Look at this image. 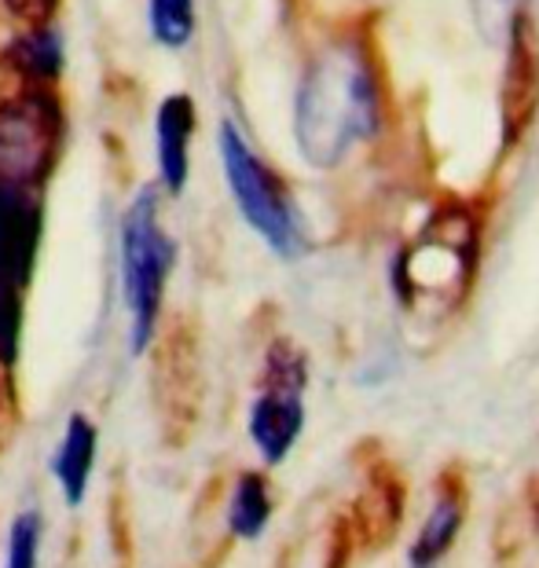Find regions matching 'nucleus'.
Here are the masks:
<instances>
[{
	"instance_id": "obj_4",
	"label": "nucleus",
	"mask_w": 539,
	"mask_h": 568,
	"mask_svg": "<svg viewBox=\"0 0 539 568\" xmlns=\"http://www.w3.org/2000/svg\"><path fill=\"white\" fill-rule=\"evenodd\" d=\"M217 143H221V165H224L227 191L235 199V210L243 213V221L254 227L261 243L275 257L297 261L308 250V243H305L302 213H297L286 184L261 162V154L250 148L238 125L224 122L217 132Z\"/></svg>"
},
{
	"instance_id": "obj_10",
	"label": "nucleus",
	"mask_w": 539,
	"mask_h": 568,
	"mask_svg": "<svg viewBox=\"0 0 539 568\" xmlns=\"http://www.w3.org/2000/svg\"><path fill=\"white\" fill-rule=\"evenodd\" d=\"M95 458H100V426L81 415V410H74L67 418V429L52 455V477L70 510H78L85 503L95 474Z\"/></svg>"
},
{
	"instance_id": "obj_20",
	"label": "nucleus",
	"mask_w": 539,
	"mask_h": 568,
	"mask_svg": "<svg viewBox=\"0 0 539 568\" xmlns=\"http://www.w3.org/2000/svg\"><path fill=\"white\" fill-rule=\"evenodd\" d=\"M0 410H4V364H0Z\"/></svg>"
},
{
	"instance_id": "obj_9",
	"label": "nucleus",
	"mask_w": 539,
	"mask_h": 568,
	"mask_svg": "<svg viewBox=\"0 0 539 568\" xmlns=\"http://www.w3.org/2000/svg\"><path fill=\"white\" fill-rule=\"evenodd\" d=\"M195 103L187 92L165 95L154 114V140H159V180L170 195H180L191 176V140H195Z\"/></svg>"
},
{
	"instance_id": "obj_3",
	"label": "nucleus",
	"mask_w": 539,
	"mask_h": 568,
	"mask_svg": "<svg viewBox=\"0 0 539 568\" xmlns=\"http://www.w3.org/2000/svg\"><path fill=\"white\" fill-rule=\"evenodd\" d=\"M118 264H122V297L129 308V348L133 356H143L159 331L165 286L176 268V243L162 227L159 195L151 187H143L122 216Z\"/></svg>"
},
{
	"instance_id": "obj_5",
	"label": "nucleus",
	"mask_w": 539,
	"mask_h": 568,
	"mask_svg": "<svg viewBox=\"0 0 539 568\" xmlns=\"http://www.w3.org/2000/svg\"><path fill=\"white\" fill-rule=\"evenodd\" d=\"M0 74H4V89H0V176L22 187H38L55 165L59 140H63V111L52 95V84L27 81L8 67Z\"/></svg>"
},
{
	"instance_id": "obj_6",
	"label": "nucleus",
	"mask_w": 539,
	"mask_h": 568,
	"mask_svg": "<svg viewBox=\"0 0 539 568\" xmlns=\"http://www.w3.org/2000/svg\"><path fill=\"white\" fill-rule=\"evenodd\" d=\"M305 389H308V359L297 345L275 342L265 356L261 393L250 404L246 429L254 440L261 463L283 466L294 444L305 433Z\"/></svg>"
},
{
	"instance_id": "obj_7",
	"label": "nucleus",
	"mask_w": 539,
	"mask_h": 568,
	"mask_svg": "<svg viewBox=\"0 0 539 568\" xmlns=\"http://www.w3.org/2000/svg\"><path fill=\"white\" fill-rule=\"evenodd\" d=\"M507 59L499 84V125L502 148L525 140L539 114V33L529 16H518L507 30Z\"/></svg>"
},
{
	"instance_id": "obj_18",
	"label": "nucleus",
	"mask_w": 539,
	"mask_h": 568,
	"mask_svg": "<svg viewBox=\"0 0 539 568\" xmlns=\"http://www.w3.org/2000/svg\"><path fill=\"white\" fill-rule=\"evenodd\" d=\"M525 4L529 0H470L474 8V22L481 30L485 41H502L510 30V22L525 16Z\"/></svg>"
},
{
	"instance_id": "obj_13",
	"label": "nucleus",
	"mask_w": 539,
	"mask_h": 568,
	"mask_svg": "<svg viewBox=\"0 0 539 568\" xmlns=\"http://www.w3.org/2000/svg\"><path fill=\"white\" fill-rule=\"evenodd\" d=\"M400 517H404V485L393 477L389 466H382L375 469L364 503H359V521H364L367 539L375 542V547H382V542H389V536L397 531Z\"/></svg>"
},
{
	"instance_id": "obj_17",
	"label": "nucleus",
	"mask_w": 539,
	"mask_h": 568,
	"mask_svg": "<svg viewBox=\"0 0 539 568\" xmlns=\"http://www.w3.org/2000/svg\"><path fill=\"white\" fill-rule=\"evenodd\" d=\"M22 342V286L0 275V364L11 367L19 359Z\"/></svg>"
},
{
	"instance_id": "obj_1",
	"label": "nucleus",
	"mask_w": 539,
	"mask_h": 568,
	"mask_svg": "<svg viewBox=\"0 0 539 568\" xmlns=\"http://www.w3.org/2000/svg\"><path fill=\"white\" fill-rule=\"evenodd\" d=\"M382 89L359 41H330L313 55L294 92V143L316 169L342 165L382 132Z\"/></svg>"
},
{
	"instance_id": "obj_21",
	"label": "nucleus",
	"mask_w": 539,
	"mask_h": 568,
	"mask_svg": "<svg viewBox=\"0 0 539 568\" xmlns=\"http://www.w3.org/2000/svg\"><path fill=\"white\" fill-rule=\"evenodd\" d=\"M536 525H539V495H536Z\"/></svg>"
},
{
	"instance_id": "obj_12",
	"label": "nucleus",
	"mask_w": 539,
	"mask_h": 568,
	"mask_svg": "<svg viewBox=\"0 0 539 568\" xmlns=\"http://www.w3.org/2000/svg\"><path fill=\"white\" fill-rule=\"evenodd\" d=\"M268 521H272V488L257 469H246L235 480L232 499H227V531L235 539L254 542L265 536Z\"/></svg>"
},
{
	"instance_id": "obj_15",
	"label": "nucleus",
	"mask_w": 539,
	"mask_h": 568,
	"mask_svg": "<svg viewBox=\"0 0 539 568\" xmlns=\"http://www.w3.org/2000/svg\"><path fill=\"white\" fill-rule=\"evenodd\" d=\"M148 30L162 48H187L195 38V0H148Z\"/></svg>"
},
{
	"instance_id": "obj_16",
	"label": "nucleus",
	"mask_w": 539,
	"mask_h": 568,
	"mask_svg": "<svg viewBox=\"0 0 539 568\" xmlns=\"http://www.w3.org/2000/svg\"><path fill=\"white\" fill-rule=\"evenodd\" d=\"M41 542H44V514L38 506H27L11 517L4 568H41Z\"/></svg>"
},
{
	"instance_id": "obj_19",
	"label": "nucleus",
	"mask_w": 539,
	"mask_h": 568,
	"mask_svg": "<svg viewBox=\"0 0 539 568\" xmlns=\"http://www.w3.org/2000/svg\"><path fill=\"white\" fill-rule=\"evenodd\" d=\"M4 8L11 11V19L27 22V30H38L52 22V16L59 11V0H4Z\"/></svg>"
},
{
	"instance_id": "obj_14",
	"label": "nucleus",
	"mask_w": 539,
	"mask_h": 568,
	"mask_svg": "<svg viewBox=\"0 0 539 568\" xmlns=\"http://www.w3.org/2000/svg\"><path fill=\"white\" fill-rule=\"evenodd\" d=\"M4 67L16 70L27 81L52 84L59 78V70H63V44H59V38L48 27L27 30L4 52Z\"/></svg>"
},
{
	"instance_id": "obj_8",
	"label": "nucleus",
	"mask_w": 539,
	"mask_h": 568,
	"mask_svg": "<svg viewBox=\"0 0 539 568\" xmlns=\"http://www.w3.org/2000/svg\"><path fill=\"white\" fill-rule=\"evenodd\" d=\"M41 243V205L33 187L0 176V275L27 290Z\"/></svg>"
},
{
	"instance_id": "obj_2",
	"label": "nucleus",
	"mask_w": 539,
	"mask_h": 568,
	"mask_svg": "<svg viewBox=\"0 0 539 568\" xmlns=\"http://www.w3.org/2000/svg\"><path fill=\"white\" fill-rule=\"evenodd\" d=\"M477 268V224L462 205H445L429 216L423 235L415 239L393 264V286L407 312H437L462 301L466 283Z\"/></svg>"
},
{
	"instance_id": "obj_11",
	"label": "nucleus",
	"mask_w": 539,
	"mask_h": 568,
	"mask_svg": "<svg viewBox=\"0 0 539 568\" xmlns=\"http://www.w3.org/2000/svg\"><path fill=\"white\" fill-rule=\"evenodd\" d=\"M462 521H466L462 488H448V477H445V480H440L434 510H429L423 528H418L415 542L407 547V568H437L440 561L448 558L455 539H459Z\"/></svg>"
}]
</instances>
